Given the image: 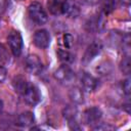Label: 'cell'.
<instances>
[{"label": "cell", "instance_id": "1", "mask_svg": "<svg viewBox=\"0 0 131 131\" xmlns=\"http://www.w3.org/2000/svg\"><path fill=\"white\" fill-rule=\"evenodd\" d=\"M28 13L30 18L37 25H43L47 21L48 16L44 8L39 2H33L28 7Z\"/></svg>", "mask_w": 131, "mask_h": 131}, {"label": "cell", "instance_id": "2", "mask_svg": "<svg viewBox=\"0 0 131 131\" xmlns=\"http://www.w3.org/2000/svg\"><path fill=\"white\" fill-rule=\"evenodd\" d=\"M7 42H8V46H9L11 53L14 56H19L23 51V47H24L23 37L20 33L18 31L12 30L7 36Z\"/></svg>", "mask_w": 131, "mask_h": 131}, {"label": "cell", "instance_id": "3", "mask_svg": "<svg viewBox=\"0 0 131 131\" xmlns=\"http://www.w3.org/2000/svg\"><path fill=\"white\" fill-rule=\"evenodd\" d=\"M53 77L61 84H69L75 79V72L69 64L63 63L54 71Z\"/></svg>", "mask_w": 131, "mask_h": 131}, {"label": "cell", "instance_id": "4", "mask_svg": "<svg viewBox=\"0 0 131 131\" xmlns=\"http://www.w3.org/2000/svg\"><path fill=\"white\" fill-rule=\"evenodd\" d=\"M101 49H102L101 42H99V41H93L92 43H90L87 46V48H86V50L84 52V55L82 57V60H81L82 64L83 66L89 64L100 53Z\"/></svg>", "mask_w": 131, "mask_h": 131}, {"label": "cell", "instance_id": "5", "mask_svg": "<svg viewBox=\"0 0 131 131\" xmlns=\"http://www.w3.org/2000/svg\"><path fill=\"white\" fill-rule=\"evenodd\" d=\"M62 115L64 119L68 121V125L70 129L72 130H81V126L79 125L77 121V115H78V110L75 105H67L63 111Z\"/></svg>", "mask_w": 131, "mask_h": 131}, {"label": "cell", "instance_id": "6", "mask_svg": "<svg viewBox=\"0 0 131 131\" xmlns=\"http://www.w3.org/2000/svg\"><path fill=\"white\" fill-rule=\"evenodd\" d=\"M104 15L105 14H103V13L92 15L85 24V29L87 30V32H89V33H97V32H100L101 30H103L104 23H105Z\"/></svg>", "mask_w": 131, "mask_h": 131}, {"label": "cell", "instance_id": "7", "mask_svg": "<svg viewBox=\"0 0 131 131\" xmlns=\"http://www.w3.org/2000/svg\"><path fill=\"white\" fill-rule=\"evenodd\" d=\"M102 117V112L98 106H92L89 107L87 110H85V112L83 113V120L84 123L93 127L94 125H96L100 119Z\"/></svg>", "mask_w": 131, "mask_h": 131}, {"label": "cell", "instance_id": "8", "mask_svg": "<svg viewBox=\"0 0 131 131\" xmlns=\"http://www.w3.org/2000/svg\"><path fill=\"white\" fill-rule=\"evenodd\" d=\"M81 9L80 5L76 0H63L62 1V8H61V14L67 15L68 17L76 18L80 15Z\"/></svg>", "mask_w": 131, "mask_h": 131}, {"label": "cell", "instance_id": "9", "mask_svg": "<svg viewBox=\"0 0 131 131\" xmlns=\"http://www.w3.org/2000/svg\"><path fill=\"white\" fill-rule=\"evenodd\" d=\"M26 69L32 75H38L43 70V63L36 54H29L26 58Z\"/></svg>", "mask_w": 131, "mask_h": 131}, {"label": "cell", "instance_id": "10", "mask_svg": "<svg viewBox=\"0 0 131 131\" xmlns=\"http://www.w3.org/2000/svg\"><path fill=\"white\" fill-rule=\"evenodd\" d=\"M23 97L25 101L30 105H36L41 100V94H40L38 87L31 83L29 84L27 90L23 94Z\"/></svg>", "mask_w": 131, "mask_h": 131}, {"label": "cell", "instance_id": "11", "mask_svg": "<svg viewBox=\"0 0 131 131\" xmlns=\"http://www.w3.org/2000/svg\"><path fill=\"white\" fill-rule=\"evenodd\" d=\"M33 42L38 48H41V49L47 48L50 44V35L48 31L44 29L36 31L33 37Z\"/></svg>", "mask_w": 131, "mask_h": 131}, {"label": "cell", "instance_id": "12", "mask_svg": "<svg viewBox=\"0 0 131 131\" xmlns=\"http://www.w3.org/2000/svg\"><path fill=\"white\" fill-rule=\"evenodd\" d=\"M81 85L83 90L87 92H93L98 87V79L89 73H83L81 76Z\"/></svg>", "mask_w": 131, "mask_h": 131}, {"label": "cell", "instance_id": "13", "mask_svg": "<svg viewBox=\"0 0 131 131\" xmlns=\"http://www.w3.org/2000/svg\"><path fill=\"white\" fill-rule=\"evenodd\" d=\"M35 122V117H34V114L32 112H23L21 114L18 115L16 121H15V124L18 126V127H21V128H27V127H30L31 125H33Z\"/></svg>", "mask_w": 131, "mask_h": 131}, {"label": "cell", "instance_id": "14", "mask_svg": "<svg viewBox=\"0 0 131 131\" xmlns=\"http://www.w3.org/2000/svg\"><path fill=\"white\" fill-rule=\"evenodd\" d=\"M69 97L72 102L75 104H81L84 102V93L83 90L79 87H73L69 91Z\"/></svg>", "mask_w": 131, "mask_h": 131}, {"label": "cell", "instance_id": "15", "mask_svg": "<svg viewBox=\"0 0 131 131\" xmlns=\"http://www.w3.org/2000/svg\"><path fill=\"white\" fill-rule=\"evenodd\" d=\"M29 84H30V83H29L25 78H23V77H16V78H14L13 81H12V86H13L15 92H17V93L20 94L21 96H23V94L25 93V91L27 90Z\"/></svg>", "mask_w": 131, "mask_h": 131}, {"label": "cell", "instance_id": "16", "mask_svg": "<svg viewBox=\"0 0 131 131\" xmlns=\"http://www.w3.org/2000/svg\"><path fill=\"white\" fill-rule=\"evenodd\" d=\"M57 56H58L59 60L66 64H70L75 60V55L66 48H63V49L59 48L57 50Z\"/></svg>", "mask_w": 131, "mask_h": 131}, {"label": "cell", "instance_id": "17", "mask_svg": "<svg viewBox=\"0 0 131 131\" xmlns=\"http://www.w3.org/2000/svg\"><path fill=\"white\" fill-rule=\"evenodd\" d=\"M47 8L51 14L59 15V14H61L62 1L61 0H48L47 1Z\"/></svg>", "mask_w": 131, "mask_h": 131}, {"label": "cell", "instance_id": "18", "mask_svg": "<svg viewBox=\"0 0 131 131\" xmlns=\"http://www.w3.org/2000/svg\"><path fill=\"white\" fill-rule=\"evenodd\" d=\"M118 2H119V0H100L101 8H102V13L103 14L111 13L116 8Z\"/></svg>", "mask_w": 131, "mask_h": 131}, {"label": "cell", "instance_id": "19", "mask_svg": "<svg viewBox=\"0 0 131 131\" xmlns=\"http://www.w3.org/2000/svg\"><path fill=\"white\" fill-rule=\"evenodd\" d=\"M112 62H110L108 60L102 61L97 68H96V72L100 75V76H108L111 75L112 71H113V67H112Z\"/></svg>", "mask_w": 131, "mask_h": 131}, {"label": "cell", "instance_id": "20", "mask_svg": "<svg viewBox=\"0 0 131 131\" xmlns=\"http://www.w3.org/2000/svg\"><path fill=\"white\" fill-rule=\"evenodd\" d=\"M120 71L124 74V75H129L131 72V61H130V56L127 54L126 56L123 57V59L120 62Z\"/></svg>", "mask_w": 131, "mask_h": 131}, {"label": "cell", "instance_id": "21", "mask_svg": "<svg viewBox=\"0 0 131 131\" xmlns=\"http://www.w3.org/2000/svg\"><path fill=\"white\" fill-rule=\"evenodd\" d=\"M10 60V55L5 45L0 44V66H6Z\"/></svg>", "mask_w": 131, "mask_h": 131}, {"label": "cell", "instance_id": "22", "mask_svg": "<svg viewBox=\"0 0 131 131\" xmlns=\"http://www.w3.org/2000/svg\"><path fill=\"white\" fill-rule=\"evenodd\" d=\"M74 44V38L70 34H64L62 36V45L66 49H70Z\"/></svg>", "mask_w": 131, "mask_h": 131}, {"label": "cell", "instance_id": "23", "mask_svg": "<svg viewBox=\"0 0 131 131\" xmlns=\"http://www.w3.org/2000/svg\"><path fill=\"white\" fill-rule=\"evenodd\" d=\"M93 130H115V126H112L110 124H106V123H97L96 125H94L92 127Z\"/></svg>", "mask_w": 131, "mask_h": 131}, {"label": "cell", "instance_id": "24", "mask_svg": "<svg viewBox=\"0 0 131 131\" xmlns=\"http://www.w3.org/2000/svg\"><path fill=\"white\" fill-rule=\"evenodd\" d=\"M130 78H127L123 81V84H122V89H123V92L126 96H129L130 93H131V87H130Z\"/></svg>", "mask_w": 131, "mask_h": 131}, {"label": "cell", "instance_id": "25", "mask_svg": "<svg viewBox=\"0 0 131 131\" xmlns=\"http://www.w3.org/2000/svg\"><path fill=\"white\" fill-rule=\"evenodd\" d=\"M6 77V70L3 66H0V82H2Z\"/></svg>", "mask_w": 131, "mask_h": 131}, {"label": "cell", "instance_id": "26", "mask_svg": "<svg viewBox=\"0 0 131 131\" xmlns=\"http://www.w3.org/2000/svg\"><path fill=\"white\" fill-rule=\"evenodd\" d=\"M123 106H124V108L126 110V112L129 114V113H130V103H129V102H127V103L123 104Z\"/></svg>", "mask_w": 131, "mask_h": 131}, {"label": "cell", "instance_id": "27", "mask_svg": "<svg viewBox=\"0 0 131 131\" xmlns=\"http://www.w3.org/2000/svg\"><path fill=\"white\" fill-rule=\"evenodd\" d=\"M3 107H4V104H3L2 99L0 98V115H1V114H2V112H3Z\"/></svg>", "mask_w": 131, "mask_h": 131}, {"label": "cell", "instance_id": "28", "mask_svg": "<svg viewBox=\"0 0 131 131\" xmlns=\"http://www.w3.org/2000/svg\"><path fill=\"white\" fill-rule=\"evenodd\" d=\"M123 1V3H125V4H129V1L130 0H122Z\"/></svg>", "mask_w": 131, "mask_h": 131}, {"label": "cell", "instance_id": "29", "mask_svg": "<svg viewBox=\"0 0 131 131\" xmlns=\"http://www.w3.org/2000/svg\"><path fill=\"white\" fill-rule=\"evenodd\" d=\"M15 1H23V0H15Z\"/></svg>", "mask_w": 131, "mask_h": 131}]
</instances>
